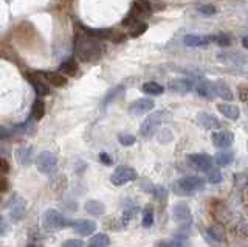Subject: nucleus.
<instances>
[{"label": "nucleus", "mask_w": 248, "mask_h": 247, "mask_svg": "<svg viewBox=\"0 0 248 247\" xmlns=\"http://www.w3.org/2000/svg\"><path fill=\"white\" fill-rule=\"evenodd\" d=\"M0 199H2V198H0Z\"/></svg>", "instance_id": "6e6d98bb"}, {"label": "nucleus", "mask_w": 248, "mask_h": 247, "mask_svg": "<svg viewBox=\"0 0 248 247\" xmlns=\"http://www.w3.org/2000/svg\"><path fill=\"white\" fill-rule=\"evenodd\" d=\"M137 179V171L130 166H118L110 176V182L116 187L120 185H126L127 182H132Z\"/></svg>", "instance_id": "0eeeda50"}, {"label": "nucleus", "mask_w": 248, "mask_h": 247, "mask_svg": "<svg viewBox=\"0 0 248 247\" xmlns=\"http://www.w3.org/2000/svg\"><path fill=\"white\" fill-rule=\"evenodd\" d=\"M152 224H154V210L151 207H147L143 212V227H151Z\"/></svg>", "instance_id": "72a5a7b5"}, {"label": "nucleus", "mask_w": 248, "mask_h": 247, "mask_svg": "<svg viewBox=\"0 0 248 247\" xmlns=\"http://www.w3.org/2000/svg\"><path fill=\"white\" fill-rule=\"evenodd\" d=\"M118 142L123 146H132V145L137 142V138H135V135H132V134L121 132V134H118Z\"/></svg>", "instance_id": "473e14b6"}, {"label": "nucleus", "mask_w": 248, "mask_h": 247, "mask_svg": "<svg viewBox=\"0 0 248 247\" xmlns=\"http://www.w3.org/2000/svg\"><path fill=\"white\" fill-rule=\"evenodd\" d=\"M217 111H219L223 117H227L230 120H237L240 117V111L239 107L234 104H228V103H220L217 104Z\"/></svg>", "instance_id": "5701e85b"}, {"label": "nucleus", "mask_w": 248, "mask_h": 247, "mask_svg": "<svg viewBox=\"0 0 248 247\" xmlns=\"http://www.w3.org/2000/svg\"><path fill=\"white\" fill-rule=\"evenodd\" d=\"M166 112L158 111V112H154L147 117L143 123H141V128H140V135L144 137V138H151L155 132H157L158 126L161 125L163 117H165Z\"/></svg>", "instance_id": "39448f33"}, {"label": "nucleus", "mask_w": 248, "mask_h": 247, "mask_svg": "<svg viewBox=\"0 0 248 247\" xmlns=\"http://www.w3.org/2000/svg\"><path fill=\"white\" fill-rule=\"evenodd\" d=\"M169 89L175 92V94H188V92L194 89V82L191 80H185V78L174 80L169 82Z\"/></svg>", "instance_id": "412c9836"}, {"label": "nucleus", "mask_w": 248, "mask_h": 247, "mask_svg": "<svg viewBox=\"0 0 248 247\" xmlns=\"http://www.w3.org/2000/svg\"><path fill=\"white\" fill-rule=\"evenodd\" d=\"M85 210H87V213H90L92 216H101L104 214L106 212V207L103 202H99V200H95V199H90L85 202Z\"/></svg>", "instance_id": "393cba45"}, {"label": "nucleus", "mask_w": 248, "mask_h": 247, "mask_svg": "<svg viewBox=\"0 0 248 247\" xmlns=\"http://www.w3.org/2000/svg\"><path fill=\"white\" fill-rule=\"evenodd\" d=\"M11 135H13L11 129H8V128H5V126H0V142H2V140H6V138H10Z\"/></svg>", "instance_id": "37998d69"}, {"label": "nucleus", "mask_w": 248, "mask_h": 247, "mask_svg": "<svg viewBox=\"0 0 248 247\" xmlns=\"http://www.w3.org/2000/svg\"><path fill=\"white\" fill-rule=\"evenodd\" d=\"M242 45H244L245 49H248V36L242 37Z\"/></svg>", "instance_id": "8fccbe9b"}, {"label": "nucleus", "mask_w": 248, "mask_h": 247, "mask_svg": "<svg viewBox=\"0 0 248 247\" xmlns=\"http://www.w3.org/2000/svg\"><path fill=\"white\" fill-rule=\"evenodd\" d=\"M205 181L199 176H186L174 183V191L178 196H189L192 193L203 190Z\"/></svg>", "instance_id": "7ed1b4c3"}, {"label": "nucleus", "mask_w": 248, "mask_h": 247, "mask_svg": "<svg viewBox=\"0 0 248 247\" xmlns=\"http://www.w3.org/2000/svg\"><path fill=\"white\" fill-rule=\"evenodd\" d=\"M214 41V36H205V34H186L183 37L185 45L188 47H205Z\"/></svg>", "instance_id": "2eb2a0df"}, {"label": "nucleus", "mask_w": 248, "mask_h": 247, "mask_svg": "<svg viewBox=\"0 0 248 247\" xmlns=\"http://www.w3.org/2000/svg\"><path fill=\"white\" fill-rule=\"evenodd\" d=\"M5 230H6V224L2 216H0V233H5Z\"/></svg>", "instance_id": "09e8293b"}, {"label": "nucleus", "mask_w": 248, "mask_h": 247, "mask_svg": "<svg viewBox=\"0 0 248 247\" xmlns=\"http://www.w3.org/2000/svg\"><path fill=\"white\" fill-rule=\"evenodd\" d=\"M16 157H17V162L20 165H30L33 162V148L28 145H22L16 151Z\"/></svg>", "instance_id": "4be33fe9"}, {"label": "nucleus", "mask_w": 248, "mask_h": 247, "mask_svg": "<svg viewBox=\"0 0 248 247\" xmlns=\"http://www.w3.org/2000/svg\"><path fill=\"white\" fill-rule=\"evenodd\" d=\"M141 90L146 95H161L163 92H165V87L155 81H147L141 86Z\"/></svg>", "instance_id": "bb28decb"}, {"label": "nucleus", "mask_w": 248, "mask_h": 247, "mask_svg": "<svg viewBox=\"0 0 248 247\" xmlns=\"http://www.w3.org/2000/svg\"><path fill=\"white\" fill-rule=\"evenodd\" d=\"M5 191H8V179L3 174H0V193Z\"/></svg>", "instance_id": "49530a36"}, {"label": "nucleus", "mask_w": 248, "mask_h": 247, "mask_svg": "<svg viewBox=\"0 0 248 247\" xmlns=\"http://www.w3.org/2000/svg\"><path fill=\"white\" fill-rule=\"evenodd\" d=\"M208 181L211 182V183H219V182H222V173L219 171V169H209Z\"/></svg>", "instance_id": "e433bc0d"}, {"label": "nucleus", "mask_w": 248, "mask_h": 247, "mask_svg": "<svg viewBox=\"0 0 248 247\" xmlns=\"http://www.w3.org/2000/svg\"><path fill=\"white\" fill-rule=\"evenodd\" d=\"M73 51L76 59H79L84 64H90L101 58L104 47L99 41L93 39V37L82 33L81 30H78L73 36Z\"/></svg>", "instance_id": "f257e3e1"}, {"label": "nucleus", "mask_w": 248, "mask_h": 247, "mask_svg": "<svg viewBox=\"0 0 248 247\" xmlns=\"http://www.w3.org/2000/svg\"><path fill=\"white\" fill-rule=\"evenodd\" d=\"M44 115H45V103L42 98H37L34 99L33 106H31V118L39 121L44 118Z\"/></svg>", "instance_id": "a878e982"}, {"label": "nucleus", "mask_w": 248, "mask_h": 247, "mask_svg": "<svg viewBox=\"0 0 248 247\" xmlns=\"http://www.w3.org/2000/svg\"><path fill=\"white\" fill-rule=\"evenodd\" d=\"M78 68H79V66H78L76 59L68 58L67 61H64V63L59 66V72L64 76H75L78 73Z\"/></svg>", "instance_id": "b1692460"}, {"label": "nucleus", "mask_w": 248, "mask_h": 247, "mask_svg": "<svg viewBox=\"0 0 248 247\" xmlns=\"http://www.w3.org/2000/svg\"><path fill=\"white\" fill-rule=\"evenodd\" d=\"M124 92V86H116L115 89H112V90H108V94L106 95V98H104V101H103V104L104 106H107V104H110L113 99L118 97V95H121Z\"/></svg>", "instance_id": "7c9ffc66"}, {"label": "nucleus", "mask_w": 248, "mask_h": 247, "mask_svg": "<svg viewBox=\"0 0 248 247\" xmlns=\"http://www.w3.org/2000/svg\"><path fill=\"white\" fill-rule=\"evenodd\" d=\"M154 99L151 98H140L137 101H134L130 106H129V112L132 115H144L147 112H151L154 109Z\"/></svg>", "instance_id": "9b49d317"}, {"label": "nucleus", "mask_w": 248, "mask_h": 247, "mask_svg": "<svg viewBox=\"0 0 248 247\" xmlns=\"http://www.w3.org/2000/svg\"><path fill=\"white\" fill-rule=\"evenodd\" d=\"M206 238L209 243H214V246L220 247L219 244H223L227 241V238H225V229L220 226V224H213V226H209L206 229Z\"/></svg>", "instance_id": "f8f14e48"}, {"label": "nucleus", "mask_w": 248, "mask_h": 247, "mask_svg": "<svg viewBox=\"0 0 248 247\" xmlns=\"http://www.w3.org/2000/svg\"><path fill=\"white\" fill-rule=\"evenodd\" d=\"M72 227L76 233H79L82 236H89L93 233V231H96V222L90 221V219H79V221L73 222Z\"/></svg>", "instance_id": "dca6fc26"}, {"label": "nucleus", "mask_w": 248, "mask_h": 247, "mask_svg": "<svg viewBox=\"0 0 248 247\" xmlns=\"http://www.w3.org/2000/svg\"><path fill=\"white\" fill-rule=\"evenodd\" d=\"M197 120H199V125H200L202 128L208 129V131L219 129V128L222 126V125H220V121L217 120V118L214 117V115H211V114H206V112H202V114H199Z\"/></svg>", "instance_id": "aec40b11"}, {"label": "nucleus", "mask_w": 248, "mask_h": 247, "mask_svg": "<svg viewBox=\"0 0 248 247\" xmlns=\"http://www.w3.org/2000/svg\"><path fill=\"white\" fill-rule=\"evenodd\" d=\"M79 30L82 33H85L87 36L93 37V39H96V41H103V39H107V37L112 36V32L108 28H92V27L79 25Z\"/></svg>", "instance_id": "6ab92c4d"}, {"label": "nucleus", "mask_w": 248, "mask_h": 247, "mask_svg": "<svg viewBox=\"0 0 248 247\" xmlns=\"http://www.w3.org/2000/svg\"><path fill=\"white\" fill-rule=\"evenodd\" d=\"M124 39H126V34H118V36H113V42H124Z\"/></svg>", "instance_id": "de8ad7c7"}, {"label": "nucleus", "mask_w": 248, "mask_h": 247, "mask_svg": "<svg viewBox=\"0 0 248 247\" xmlns=\"http://www.w3.org/2000/svg\"><path fill=\"white\" fill-rule=\"evenodd\" d=\"M36 73L41 76V78L45 80V82L48 86H54V87H64L67 84V76H64L61 72H50V70H36Z\"/></svg>", "instance_id": "1a4fd4ad"}, {"label": "nucleus", "mask_w": 248, "mask_h": 247, "mask_svg": "<svg viewBox=\"0 0 248 247\" xmlns=\"http://www.w3.org/2000/svg\"><path fill=\"white\" fill-rule=\"evenodd\" d=\"M232 159H234V154H232L231 151H220V152H217L216 156H214V162L219 166H227L230 165Z\"/></svg>", "instance_id": "c85d7f7f"}, {"label": "nucleus", "mask_w": 248, "mask_h": 247, "mask_svg": "<svg viewBox=\"0 0 248 247\" xmlns=\"http://www.w3.org/2000/svg\"><path fill=\"white\" fill-rule=\"evenodd\" d=\"M108 244H110V239H108V236L104 235V233H98V235H95L90 239L87 247H108Z\"/></svg>", "instance_id": "c756f323"}, {"label": "nucleus", "mask_w": 248, "mask_h": 247, "mask_svg": "<svg viewBox=\"0 0 248 247\" xmlns=\"http://www.w3.org/2000/svg\"><path fill=\"white\" fill-rule=\"evenodd\" d=\"M188 162L191 166H194L199 171H209L213 168V157L209 154L205 152H199V154H189Z\"/></svg>", "instance_id": "6e6552de"}, {"label": "nucleus", "mask_w": 248, "mask_h": 247, "mask_svg": "<svg viewBox=\"0 0 248 247\" xmlns=\"http://www.w3.org/2000/svg\"><path fill=\"white\" fill-rule=\"evenodd\" d=\"M214 41L220 45V47H228V45L231 44V41H230V36L228 34H223V33H220V34H217V36H214Z\"/></svg>", "instance_id": "4c0bfd02"}, {"label": "nucleus", "mask_w": 248, "mask_h": 247, "mask_svg": "<svg viewBox=\"0 0 248 247\" xmlns=\"http://www.w3.org/2000/svg\"><path fill=\"white\" fill-rule=\"evenodd\" d=\"M237 95H239L240 101L248 103V86H240L237 90Z\"/></svg>", "instance_id": "58836bf2"}, {"label": "nucleus", "mask_w": 248, "mask_h": 247, "mask_svg": "<svg viewBox=\"0 0 248 247\" xmlns=\"http://www.w3.org/2000/svg\"><path fill=\"white\" fill-rule=\"evenodd\" d=\"M99 160L103 162L104 165H112V164H113L112 157L108 156V154H106V152H101V154H99Z\"/></svg>", "instance_id": "a18cd8bd"}, {"label": "nucleus", "mask_w": 248, "mask_h": 247, "mask_svg": "<svg viewBox=\"0 0 248 247\" xmlns=\"http://www.w3.org/2000/svg\"><path fill=\"white\" fill-rule=\"evenodd\" d=\"M36 166L44 174H51L58 166V157L50 151H44L36 157Z\"/></svg>", "instance_id": "423d86ee"}, {"label": "nucleus", "mask_w": 248, "mask_h": 247, "mask_svg": "<svg viewBox=\"0 0 248 247\" xmlns=\"http://www.w3.org/2000/svg\"><path fill=\"white\" fill-rule=\"evenodd\" d=\"M247 185H248V176H247V174L239 173V174L234 176V187H236L237 190L245 188Z\"/></svg>", "instance_id": "f704fd0d"}, {"label": "nucleus", "mask_w": 248, "mask_h": 247, "mask_svg": "<svg viewBox=\"0 0 248 247\" xmlns=\"http://www.w3.org/2000/svg\"><path fill=\"white\" fill-rule=\"evenodd\" d=\"M234 142V135L230 131H217L213 134V143L217 148H228Z\"/></svg>", "instance_id": "f3484780"}, {"label": "nucleus", "mask_w": 248, "mask_h": 247, "mask_svg": "<svg viewBox=\"0 0 248 247\" xmlns=\"http://www.w3.org/2000/svg\"><path fill=\"white\" fill-rule=\"evenodd\" d=\"M62 247H84V243L81 239H67Z\"/></svg>", "instance_id": "a19ab883"}, {"label": "nucleus", "mask_w": 248, "mask_h": 247, "mask_svg": "<svg viewBox=\"0 0 248 247\" xmlns=\"http://www.w3.org/2000/svg\"><path fill=\"white\" fill-rule=\"evenodd\" d=\"M10 216L13 219H16V221H19L23 214H25V212H27V204H25V200H23L20 196H17V195H14L13 198H11V200H10Z\"/></svg>", "instance_id": "ddd939ff"}, {"label": "nucleus", "mask_w": 248, "mask_h": 247, "mask_svg": "<svg viewBox=\"0 0 248 247\" xmlns=\"http://www.w3.org/2000/svg\"><path fill=\"white\" fill-rule=\"evenodd\" d=\"M197 11L202 14V16H213V14L217 13V8L211 3H202L197 6Z\"/></svg>", "instance_id": "2f4dec72"}, {"label": "nucleus", "mask_w": 248, "mask_h": 247, "mask_svg": "<svg viewBox=\"0 0 248 247\" xmlns=\"http://www.w3.org/2000/svg\"><path fill=\"white\" fill-rule=\"evenodd\" d=\"M247 202H248V193H247Z\"/></svg>", "instance_id": "5fc2aeb1"}, {"label": "nucleus", "mask_w": 248, "mask_h": 247, "mask_svg": "<svg viewBox=\"0 0 248 247\" xmlns=\"http://www.w3.org/2000/svg\"><path fill=\"white\" fill-rule=\"evenodd\" d=\"M244 230H245V236H248V226H247V227H245Z\"/></svg>", "instance_id": "864d4df0"}, {"label": "nucleus", "mask_w": 248, "mask_h": 247, "mask_svg": "<svg viewBox=\"0 0 248 247\" xmlns=\"http://www.w3.org/2000/svg\"><path fill=\"white\" fill-rule=\"evenodd\" d=\"M158 138H160V142L166 143V142L170 140V138H172V134H170V131H169V129H163V131H161V134L158 135Z\"/></svg>", "instance_id": "79ce46f5"}, {"label": "nucleus", "mask_w": 248, "mask_h": 247, "mask_svg": "<svg viewBox=\"0 0 248 247\" xmlns=\"http://www.w3.org/2000/svg\"><path fill=\"white\" fill-rule=\"evenodd\" d=\"M152 14V5L149 0H135L132 8L129 10L127 16L123 19V27L134 28L138 24H141Z\"/></svg>", "instance_id": "f03ea898"}, {"label": "nucleus", "mask_w": 248, "mask_h": 247, "mask_svg": "<svg viewBox=\"0 0 248 247\" xmlns=\"http://www.w3.org/2000/svg\"><path fill=\"white\" fill-rule=\"evenodd\" d=\"M0 154H6V148L3 145H0Z\"/></svg>", "instance_id": "3c124183"}, {"label": "nucleus", "mask_w": 248, "mask_h": 247, "mask_svg": "<svg viewBox=\"0 0 248 247\" xmlns=\"http://www.w3.org/2000/svg\"><path fill=\"white\" fill-rule=\"evenodd\" d=\"M42 226L46 231H54V230H59V229H64L68 226V221L67 218L62 213H59L58 210H46L44 213V218H42Z\"/></svg>", "instance_id": "20e7f679"}, {"label": "nucleus", "mask_w": 248, "mask_h": 247, "mask_svg": "<svg viewBox=\"0 0 248 247\" xmlns=\"http://www.w3.org/2000/svg\"><path fill=\"white\" fill-rule=\"evenodd\" d=\"M216 90H217V97L223 98L225 101H231L234 95H232V90L230 89L228 84L225 82H216Z\"/></svg>", "instance_id": "cd10ccee"}, {"label": "nucleus", "mask_w": 248, "mask_h": 247, "mask_svg": "<svg viewBox=\"0 0 248 247\" xmlns=\"http://www.w3.org/2000/svg\"><path fill=\"white\" fill-rule=\"evenodd\" d=\"M6 173H10V164L3 157H0V174H6Z\"/></svg>", "instance_id": "c03bdc74"}, {"label": "nucleus", "mask_w": 248, "mask_h": 247, "mask_svg": "<svg viewBox=\"0 0 248 247\" xmlns=\"http://www.w3.org/2000/svg\"><path fill=\"white\" fill-rule=\"evenodd\" d=\"M174 218L175 221L180 224V226L183 227H188L191 226V222H192V214H191V210H189V207L186 205V204H177L174 207Z\"/></svg>", "instance_id": "9d476101"}, {"label": "nucleus", "mask_w": 248, "mask_h": 247, "mask_svg": "<svg viewBox=\"0 0 248 247\" xmlns=\"http://www.w3.org/2000/svg\"><path fill=\"white\" fill-rule=\"evenodd\" d=\"M166 195H168V191H166L165 187H161V185L155 188V198H157L158 200H165L166 199Z\"/></svg>", "instance_id": "ea45409f"}, {"label": "nucleus", "mask_w": 248, "mask_h": 247, "mask_svg": "<svg viewBox=\"0 0 248 247\" xmlns=\"http://www.w3.org/2000/svg\"><path fill=\"white\" fill-rule=\"evenodd\" d=\"M27 78H28L30 84L33 86L34 92H36V94H37L39 97H45V95H48V94H50V86H48V84L45 82V80L41 78V76H39L36 72L28 73V75H27Z\"/></svg>", "instance_id": "4468645a"}, {"label": "nucleus", "mask_w": 248, "mask_h": 247, "mask_svg": "<svg viewBox=\"0 0 248 247\" xmlns=\"http://www.w3.org/2000/svg\"><path fill=\"white\" fill-rule=\"evenodd\" d=\"M28 247H41V246H39V244H30Z\"/></svg>", "instance_id": "603ef678"}, {"label": "nucleus", "mask_w": 248, "mask_h": 247, "mask_svg": "<svg viewBox=\"0 0 248 247\" xmlns=\"http://www.w3.org/2000/svg\"><path fill=\"white\" fill-rule=\"evenodd\" d=\"M197 94L205 99H214L217 97L216 82H211L208 80H202L197 84Z\"/></svg>", "instance_id": "a211bd4d"}, {"label": "nucleus", "mask_w": 248, "mask_h": 247, "mask_svg": "<svg viewBox=\"0 0 248 247\" xmlns=\"http://www.w3.org/2000/svg\"><path fill=\"white\" fill-rule=\"evenodd\" d=\"M147 32V24L146 22H141V24H138L137 27H134L132 28V32H130V36L132 37H140L143 33H146Z\"/></svg>", "instance_id": "c9c22d12"}]
</instances>
